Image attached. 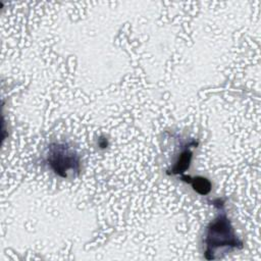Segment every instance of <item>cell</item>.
<instances>
[{"mask_svg":"<svg viewBox=\"0 0 261 261\" xmlns=\"http://www.w3.org/2000/svg\"><path fill=\"white\" fill-rule=\"evenodd\" d=\"M204 257L207 260H215L218 250L243 249L244 245L237 237L226 212L223 210L208 224L206 228Z\"/></svg>","mask_w":261,"mask_h":261,"instance_id":"6da1fadb","label":"cell"},{"mask_svg":"<svg viewBox=\"0 0 261 261\" xmlns=\"http://www.w3.org/2000/svg\"><path fill=\"white\" fill-rule=\"evenodd\" d=\"M49 168L62 178L76 176L81 171V157L77 152L64 143H52L46 154Z\"/></svg>","mask_w":261,"mask_h":261,"instance_id":"7a4b0ae2","label":"cell"},{"mask_svg":"<svg viewBox=\"0 0 261 261\" xmlns=\"http://www.w3.org/2000/svg\"><path fill=\"white\" fill-rule=\"evenodd\" d=\"M180 178L181 180L190 184L194 189V191L200 195H207L211 191V182L206 177H203V176L192 177V176L182 175Z\"/></svg>","mask_w":261,"mask_h":261,"instance_id":"277c9868","label":"cell"},{"mask_svg":"<svg viewBox=\"0 0 261 261\" xmlns=\"http://www.w3.org/2000/svg\"><path fill=\"white\" fill-rule=\"evenodd\" d=\"M193 144V143H192ZM192 144H189L185 150L180 153V155L178 156L176 162L174 163V165L171 167V169L168 170L169 173L171 174H181L184 173L190 166L191 160H192V151L190 149V147L192 146Z\"/></svg>","mask_w":261,"mask_h":261,"instance_id":"3957f363","label":"cell"}]
</instances>
